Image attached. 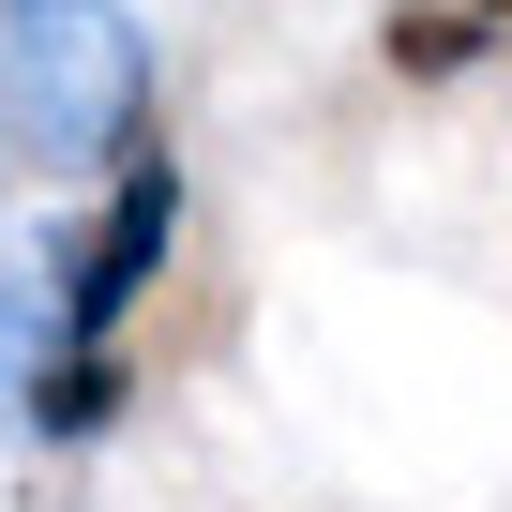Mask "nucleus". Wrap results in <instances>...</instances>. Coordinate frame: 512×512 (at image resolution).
Returning <instances> with one entry per match:
<instances>
[{"label": "nucleus", "instance_id": "1", "mask_svg": "<svg viewBox=\"0 0 512 512\" xmlns=\"http://www.w3.org/2000/svg\"><path fill=\"white\" fill-rule=\"evenodd\" d=\"M151 136V46L121 0H0V166L61 181Z\"/></svg>", "mask_w": 512, "mask_h": 512}, {"label": "nucleus", "instance_id": "2", "mask_svg": "<svg viewBox=\"0 0 512 512\" xmlns=\"http://www.w3.org/2000/svg\"><path fill=\"white\" fill-rule=\"evenodd\" d=\"M166 241H181V151L136 136L121 181H106V211L46 256V272H61V332H76V347H121V332H136V302L166 287Z\"/></svg>", "mask_w": 512, "mask_h": 512}, {"label": "nucleus", "instance_id": "3", "mask_svg": "<svg viewBox=\"0 0 512 512\" xmlns=\"http://www.w3.org/2000/svg\"><path fill=\"white\" fill-rule=\"evenodd\" d=\"M121 392H136V362H121V347H76V332H61L16 422H31V437H106V422H121Z\"/></svg>", "mask_w": 512, "mask_h": 512}, {"label": "nucleus", "instance_id": "4", "mask_svg": "<svg viewBox=\"0 0 512 512\" xmlns=\"http://www.w3.org/2000/svg\"><path fill=\"white\" fill-rule=\"evenodd\" d=\"M482 31H497L482 0H392L377 61H392V76H467V61H482Z\"/></svg>", "mask_w": 512, "mask_h": 512}, {"label": "nucleus", "instance_id": "5", "mask_svg": "<svg viewBox=\"0 0 512 512\" xmlns=\"http://www.w3.org/2000/svg\"><path fill=\"white\" fill-rule=\"evenodd\" d=\"M46 287H61V272H46ZM46 287L0 256V422L31 407V377H46V347H61V302H46Z\"/></svg>", "mask_w": 512, "mask_h": 512}, {"label": "nucleus", "instance_id": "6", "mask_svg": "<svg viewBox=\"0 0 512 512\" xmlns=\"http://www.w3.org/2000/svg\"><path fill=\"white\" fill-rule=\"evenodd\" d=\"M482 16H497V31H512V0H482Z\"/></svg>", "mask_w": 512, "mask_h": 512}]
</instances>
